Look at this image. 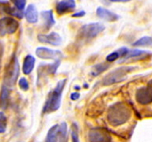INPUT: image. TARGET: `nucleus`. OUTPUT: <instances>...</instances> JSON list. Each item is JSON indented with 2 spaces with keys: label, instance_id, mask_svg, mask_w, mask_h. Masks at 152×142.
Here are the masks:
<instances>
[{
  "label": "nucleus",
  "instance_id": "ddd939ff",
  "mask_svg": "<svg viewBox=\"0 0 152 142\" xmlns=\"http://www.w3.org/2000/svg\"><path fill=\"white\" fill-rule=\"evenodd\" d=\"M76 7V4L73 0H67V1H59L56 4V11L57 13L63 15L66 13L73 11Z\"/></svg>",
  "mask_w": 152,
  "mask_h": 142
},
{
  "label": "nucleus",
  "instance_id": "2f4dec72",
  "mask_svg": "<svg viewBox=\"0 0 152 142\" xmlns=\"http://www.w3.org/2000/svg\"><path fill=\"white\" fill-rule=\"evenodd\" d=\"M111 2H129V1H126V0H112Z\"/></svg>",
  "mask_w": 152,
  "mask_h": 142
},
{
  "label": "nucleus",
  "instance_id": "f03ea898",
  "mask_svg": "<svg viewBox=\"0 0 152 142\" xmlns=\"http://www.w3.org/2000/svg\"><path fill=\"white\" fill-rule=\"evenodd\" d=\"M66 79H62L57 83L55 87L48 93V98L45 101L42 113L48 114L57 111L60 108L61 101H62V95L65 87Z\"/></svg>",
  "mask_w": 152,
  "mask_h": 142
},
{
  "label": "nucleus",
  "instance_id": "9d476101",
  "mask_svg": "<svg viewBox=\"0 0 152 142\" xmlns=\"http://www.w3.org/2000/svg\"><path fill=\"white\" fill-rule=\"evenodd\" d=\"M61 61H56L51 64H41L37 70V86L42 78L48 75H53L60 66Z\"/></svg>",
  "mask_w": 152,
  "mask_h": 142
},
{
  "label": "nucleus",
  "instance_id": "f257e3e1",
  "mask_svg": "<svg viewBox=\"0 0 152 142\" xmlns=\"http://www.w3.org/2000/svg\"><path fill=\"white\" fill-rule=\"evenodd\" d=\"M132 115V111L128 104L123 102H118L110 106L107 110V120L113 127L122 125L127 123Z\"/></svg>",
  "mask_w": 152,
  "mask_h": 142
},
{
  "label": "nucleus",
  "instance_id": "7c9ffc66",
  "mask_svg": "<svg viewBox=\"0 0 152 142\" xmlns=\"http://www.w3.org/2000/svg\"><path fill=\"white\" fill-rule=\"evenodd\" d=\"M80 97V94L79 93H72L70 94V99L71 100H73V101H75V100H78L79 98Z\"/></svg>",
  "mask_w": 152,
  "mask_h": 142
},
{
  "label": "nucleus",
  "instance_id": "a211bd4d",
  "mask_svg": "<svg viewBox=\"0 0 152 142\" xmlns=\"http://www.w3.org/2000/svg\"><path fill=\"white\" fill-rule=\"evenodd\" d=\"M25 17L28 23L30 24H35L38 21V12L36 6L34 4H30L26 9L25 12Z\"/></svg>",
  "mask_w": 152,
  "mask_h": 142
},
{
  "label": "nucleus",
  "instance_id": "b1692460",
  "mask_svg": "<svg viewBox=\"0 0 152 142\" xmlns=\"http://www.w3.org/2000/svg\"><path fill=\"white\" fill-rule=\"evenodd\" d=\"M58 142H67V124L63 122L59 125Z\"/></svg>",
  "mask_w": 152,
  "mask_h": 142
},
{
  "label": "nucleus",
  "instance_id": "7ed1b4c3",
  "mask_svg": "<svg viewBox=\"0 0 152 142\" xmlns=\"http://www.w3.org/2000/svg\"><path fill=\"white\" fill-rule=\"evenodd\" d=\"M20 76V63L16 55L13 54L7 64L4 76V85L9 88L13 87L17 82Z\"/></svg>",
  "mask_w": 152,
  "mask_h": 142
},
{
  "label": "nucleus",
  "instance_id": "1a4fd4ad",
  "mask_svg": "<svg viewBox=\"0 0 152 142\" xmlns=\"http://www.w3.org/2000/svg\"><path fill=\"white\" fill-rule=\"evenodd\" d=\"M134 98L136 102L140 105L152 104V87L147 86L138 88L134 94Z\"/></svg>",
  "mask_w": 152,
  "mask_h": 142
},
{
  "label": "nucleus",
  "instance_id": "6ab92c4d",
  "mask_svg": "<svg viewBox=\"0 0 152 142\" xmlns=\"http://www.w3.org/2000/svg\"><path fill=\"white\" fill-rule=\"evenodd\" d=\"M128 51H129V49L127 47H121L118 50H115L113 52L107 55V57H106V61H107V62L110 63V62H113V61H117L119 58L122 59L123 57H124L126 56Z\"/></svg>",
  "mask_w": 152,
  "mask_h": 142
},
{
  "label": "nucleus",
  "instance_id": "5701e85b",
  "mask_svg": "<svg viewBox=\"0 0 152 142\" xmlns=\"http://www.w3.org/2000/svg\"><path fill=\"white\" fill-rule=\"evenodd\" d=\"M7 5L8 4L4 5V11L5 12L6 14H8L10 15H12V16L16 17V18H19V19H21L22 17H23L22 11L17 9L16 8H11L10 6Z\"/></svg>",
  "mask_w": 152,
  "mask_h": 142
},
{
  "label": "nucleus",
  "instance_id": "393cba45",
  "mask_svg": "<svg viewBox=\"0 0 152 142\" xmlns=\"http://www.w3.org/2000/svg\"><path fill=\"white\" fill-rule=\"evenodd\" d=\"M71 140H72V142H80L79 128L75 123H73L71 125Z\"/></svg>",
  "mask_w": 152,
  "mask_h": 142
},
{
  "label": "nucleus",
  "instance_id": "4be33fe9",
  "mask_svg": "<svg viewBox=\"0 0 152 142\" xmlns=\"http://www.w3.org/2000/svg\"><path fill=\"white\" fill-rule=\"evenodd\" d=\"M134 47H148L152 45V37L151 36H143L139 40H137L132 44Z\"/></svg>",
  "mask_w": 152,
  "mask_h": 142
},
{
  "label": "nucleus",
  "instance_id": "a878e982",
  "mask_svg": "<svg viewBox=\"0 0 152 142\" xmlns=\"http://www.w3.org/2000/svg\"><path fill=\"white\" fill-rule=\"evenodd\" d=\"M7 128V117L4 112H0V134H3L6 131Z\"/></svg>",
  "mask_w": 152,
  "mask_h": 142
},
{
  "label": "nucleus",
  "instance_id": "c85d7f7f",
  "mask_svg": "<svg viewBox=\"0 0 152 142\" xmlns=\"http://www.w3.org/2000/svg\"><path fill=\"white\" fill-rule=\"evenodd\" d=\"M4 45L0 41V71L2 68V61H3V56H4Z\"/></svg>",
  "mask_w": 152,
  "mask_h": 142
},
{
  "label": "nucleus",
  "instance_id": "412c9836",
  "mask_svg": "<svg viewBox=\"0 0 152 142\" xmlns=\"http://www.w3.org/2000/svg\"><path fill=\"white\" fill-rule=\"evenodd\" d=\"M109 67H110V64L108 62H101L99 64L93 66L90 72V75L91 76H97L105 71H107Z\"/></svg>",
  "mask_w": 152,
  "mask_h": 142
},
{
  "label": "nucleus",
  "instance_id": "f8f14e48",
  "mask_svg": "<svg viewBox=\"0 0 152 142\" xmlns=\"http://www.w3.org/2000/svg\"><path fill=\"white\" fill-rule=\"evenodd\" d=\"M96 15L100 19L107 22H115L118 20L120 18L118 14L103 7H98L96 9Z\"/></svg>",
  "mask_w": 152,
  "mask_h": 142
},
{
  "label": "nucleus",
  "instance_id": "dca6fc26",
  "mask_svg": "<svg viewBox=\"0 0 152 142\" xmlns=\"http://www.w3.org/2000/svg\"><path fill=\"white\" fill-rule=\"evenodd\" d=\"M36 64V59L31 55H27L23 61V66H22V71L25 75H29L32 72L33 69L35 67Z\"/></svg>",
  "mask_w": 152,
  "mask_h": 142
},
{
  "label": "nucleus",
  "instance_id": "2eb2a0df",
  "mask_svg": "<svg viewBox=\"0 0 152 142\" xmlns=\"http://www.w3.org/2000/svg\"><path fill=\"white\" fill-rule=\"evenodd\" d=\"M10 104V90L4 85L2 86L0 91V109L5 110Z\"/></svg>",
  "mask_w": 152,
  "mask_h": 142
},
{
  "label": "nucleus",
  "instance_id": "20e7f679",
  "mask_svg": "<svg viewBox=\"0 0 152 142\" xmlns=\"http://www.w3.org/2000/svg\"><path fill=\"white\" fill-rule=\"evenodd\" d=\"M136 67L134 66H121L111 71L102 80V86H111L113 84H116L118 82L124 81L127 78V76L133 71Z\"/></svg>",
  "mask_w": 152,
  "mask_h": 142
},
{
  "label": "nucleus",
  "instance_id": "6e6552de",
  "mask_svg": "<svg viewBox=\"0 0 152 142\" xmlns=\"http://www.w3.org/2000/svg\"><path fill=\"white\" fill-rule=\"evenodd\" d=\"M90 142H112V136L103 128H93L88 133Z\"/></svg>",
  "mask_w": 152,
  "mask_h": 142
},
{
  "label": "nucleus",
  "instance_id": "9b49d317",
  "mask_svg": "<svg viewBox=\"0 0 152 142\" xmlns=\"http://www.w3.org/2000/svg\"><path fill=\"white\" fill-rule=\"evenodd\" d=\"M37 40L41 43L48 44L53 46L60 45L62 43V37L59 34L56 32H51L46 35H38Z\"/></svg>",
  "mask_w": 152,
  "mask_h": 142
},
{
  "label": "nucleus",
  "instance_id": "39448f33",
  "mask_svg": "<svg viewBox=\"0 0 152 142\" xmlns=\"http://www.w3.org/2000/svg\"><path fill=\"white\" fill-rule=\"evenodd\" d=\"M105 30V25L102 23H90L84 25L80 27L78 34V37L80 40L88 41L96 38L98 35L103 32Z\"/></svg>",
  "mask_w": 152,
  "mask_h": 142
},
{
  "label": "nucleus",
  "instance_id": "423d86ee",
  "mask_svg": "<svg viewBox=\"0 0 152 142\" xmlns=\"http://www.w3.org/2000/svg\"><path fill=\"white\" fill-rule=\"evenodd\" d=\"M20 24L13 17L5 16L0 19V35H12L16 32Z\"/></svg>",
  "mask_w": 152,
  "mask_h": 142
},
{
  "label": "nucleus",
  "instance_id": "aec40b11",
  "mask_svg": "<svg viewBox=\"0 0 152 142\" xmlns=\"http://www.w3.org/2000/svg\"><path fill=\"white\" fill-rule=\"evenodd\" d=\"M58 131H59V125H54L49 129L45 139V142H58Z\"/></svg>",
  "mask_w": 152,
  "mask_h": 142
},
{
  "label": "nucleus",
  "instance_id": "c756f323",
  "mask_svg": "<svg viewBox=\"0 0 152 142\" xmlns=\"http://www.w3.org/2000/svg\"><path fill=\"white\" fill-rule=\"evenodd\" d=\"M86 15V12L84 10L80 11V12H77V13H75L72 14V17L74 18H80V17H83Z\"/></svg>",
  "mask_w": 152,
  "mask_h": 142
},
{
  "label": "nucleus",
  "instance_id": "f3484780",
  "mask_svg": "<svg viewBox=\"0 0 152 142\" xmlns=\"http://www.w3.org/2000/svg\"><path fill=\"white\" fill-rule=\"evenodd\" d=\"M41 15L44 23V27L49 30L55 25V19L53 10H43L41 12Z\"/></svg>",
  "mask_w": 152,
  "mask_h": 142
},
{
  "label": "nucleus",
  "instance_id": "0eeeda50",
  "mask_svg": "<svg viewBox=\"0 0 152 142\" xmlns=\"http://www.w3.org/2000/svg\"><path fill=\"white\" fill-rule=\"evenodd\" d=\"M36 55L39 58L44 60L61 61L64 57V54L58 50H53L48 47H38L36 50Z\"/></svg>",
  "mask_w": 152,
  "mask_h": 142
},
{
  "label": "nucleus",
  "instance_id": "cd10ccee",
  "mask_svg": "<svg viewBox=\"0 0 152 142\" xmlns=\"http://www.w3.org/2000/svg\"><path fill=\"white\" fill-rule=\"evenodd\" d=\"M12 2H13L14 5L15 6L17 9L20 11H22L25 9L26 4V1H25V0H14Z\"/></svg>",
  "mask_w": 152,
  "mask_h": 142
},
{
  "label": "nucleus",
  "instance_id": "473e14b6",
  "mask_svg": "<svg viewBox=\"0 0 152 142\" xmlns=\"http://www.w3.org/2000/svg\"><path fill=\"white\" fill-rule=\"evenodd\" d=\"M75 89H76V90H80V87H75Z\"/></svg>",
  "mask_w": 152,
  "mask_h": 142
},
{
  "label": "nucleus",
  "instance_id": "bb28decb",
  "mask_svg": "<svg viewBox=\"0 0 152 142\" xmlns=\"http://www.w3.org/2000/svg\"><path fill=\"white\" fill-rule=\"evenodd\" d=\"M19 87H20V89L23 91H27L28 89L30 88V84L28 80L26 77H21L20 80H19Z\"/></svg>",
  "mask_w": 152,
  "mask_h": 142
},
{
  "label": "nucleus",
  "instance_id": "4468645a",
  "mask_svg": "<svg viewBox=\"0 0 152 142\" xmlns=\"http://www.w3.org/2000/svg\"><path fill=\"white\" fill-rule=\"evenodd\" d=\"M150 54L151 53L149 51H146V50H142L139 49L129 50L128 53L126 54L124 57L120 59L119 63H123L126 61L131 60V59H142V58L146 57L147 56Z\"/></svg>",
  "mask_w": 152,
  "mask_h": 142
}]
</instances>
